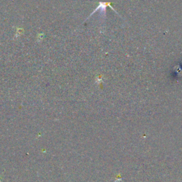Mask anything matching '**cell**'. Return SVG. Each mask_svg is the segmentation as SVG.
<instances>
[{
	"label": "cell",
	"mask_w": 182,
	"mask_h": 182,
	"mask_svg": "<svg viewBox=\"0 0 182 182\" xmlns=\"http://www.w3.org/2000/svg\"><path fill=\"white\" fill-rule=\"evenodd\" d=\"M107 7H109L112 9L113 10V11H115V12H117L115 10L113 9V7L112 6H111L110 3L109 2H100L99 3V5L98 6V7H97L93 11V12L91 13V15H90L89 17H91L92 15H93V14L95 13L97 11H98V10H100V12L101 15H102L104 16V17H105V14H106V8H107Z\"/></svg>",
	"instance_id": "6da1fadb"
}]
</instances>
